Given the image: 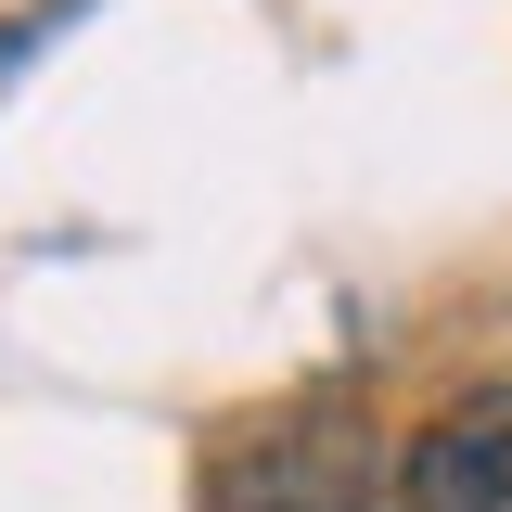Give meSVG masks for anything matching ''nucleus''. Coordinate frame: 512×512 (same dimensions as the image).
<instances>
[{
    "instance_id": "nucleus-1",
    "label": "nucleus",
    "mask_w": 512,
    "mask_h": 512,
    "mask_svg": "<svg viewBox=\"0 0 512 512\" xmlns=\"http://www.w3.org/2000/svg\"><path fill=\"white\" fill-rule=\"evenodd\" d=\"M384 500H397V461L372 448V410L333 397V384L269 410L218 461V512H384Z\"/></svg>"
},
{
    "instance_id": "nucleus-2",
    "label": "nucleus",
    "mask_w": 512,
    "mask_h": 512,
    "mask_svg": "<svg viewBox=\"0 0 512 512\" xmlns=\"http://www.w3.org/2000/svg\"><path fill=\"white\" fill-rule=\"evenodd\" d=\"M397 512H512V384L448 397L397 448Z\"/></svg>"
}]
</instances>
